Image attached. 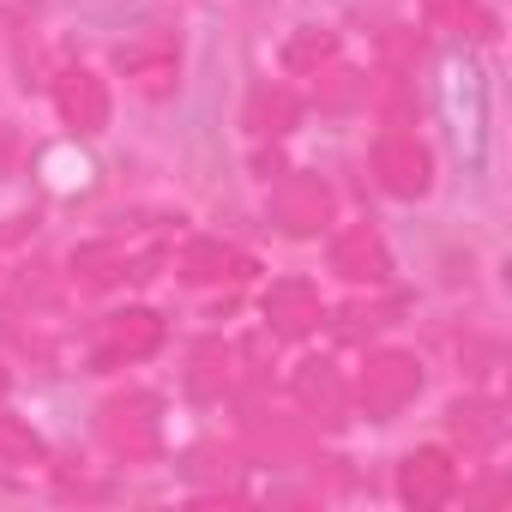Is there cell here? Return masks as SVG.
<instances>
[{
  "instance_id": "obj_7",
  "label": "cell",
  "mask_w": 512,
  "mask_h": 512,
  "mask_svg": "<svg viewBox=\"0 0 512 512\" xmlns=\"http://www.w3.org/2000/svg\"><path fill=\"white\" fill-rule=\"evenodd\" d=\"M272 223L284 229V235H320L326 223H332V187L320 181V175H290L278 193H272Z\"/></svg>"
},
{
  "instance_id": "obj_20",
  "label": "cell",
  "mask_w": 512,
  "mask_h": 512,
  "mask_svg": "<svg viewBox=\"0 0 512 512\" xmlns=\"http://www.w3.org/2000/svg\"><path fill=\"white\" fill-rule=\"evenodd\" d=\"M446 416H452V434L464 440V452H488L500 440V422H494L488 404H452Z\"/></svg>"
},
{
  "instance_id": "obj_10",
  "label": "cell",
  "mask_w": 512,
  "mask_h": 512,
  "mask_svg": "<svg viewBox=\"0 0 512 512\" xmlns=\"http://www.w3.org/2000/svg\"><path fill=\"white\" fill-rule=\"evenodd\" d=\"M55 109L73 133H103L109 127V85L91 67H67L55 79Z\"/></svg>"
},
{
  "instance_id": "obj_6",
  "label": "cell",
  "mask_w": 512,
  "mask_h": 512,
  "mask_svg": "<svg viewBox=\"0 0 512 512\" xmlns=\"http://www.w3.org/2000/svg\"><path fill=\"white\" fill-rule=\"evenodd\" d=\"M452 494H458V464H452V452H440V446H416V452L398 464V500H404V506H416V512H440Z\"/></svg>"
},
{
  "instance_id": "obj_23",
  "label": "cell",
  "mask_w": 512,
  "mask_h": 512,
  "mask_svg": "<svg viewBox=\"0 0 512 512\" xmlns=\"http://www.w3.org/2000/svg\"><path fill=\"white\" fill-rule=\"evenodd\" d=\"M0 392H7V368H0Z\"/></svg>"
},
{
  "instance_id": "obj_13",
  "label": "cell",
  "mask_w": 512,
  "mask_h": 512,
  "mask_svg": "<svg viewBox=\"0 0 512 512\" xmlns=\"http://www.w3.org/2000/svg\"><path fill=\"white\" fill-rule=\"evenodd\" d=\"M296 404L320 422V428H338L344 416H350V386H344V374L332 368V362H302L296 368Z\"/></svg>"
},
{
  "instance_id": "obj_12",
  "label": "cell",
  "mask_w": 512,
  "mask_h": 512,
  "mask_svg": "<svg viewBox=\"0 0 512 512\" xmlns=\"http://www.w3.org/2000/svg\"><path fill=\"white\" fill-rule=\"evenodd\" d=\"M332 272L350 278V284H386L392 260H386V241L368 229V223H344L332 235Z\"/></svg>"
},
{
  "instance_id": "obj_21",
  "label": "cell",
  "mask_w": 512,
  "mask_h": 512,
  "mask_svg": "<svg viewBox=\"0 0 512 512\" xmlns=\"http://www.w3.org/2000/svg\"><path fill=\"white\" fill-rule=\"evenodd\" d=\"M320 79H326V91H320L326 109H350V103H362V91H368V79H356V73H332V67H326Z\"/></svg>"
},
{
  "instance_id": "obj_11",
  "label": "cell",
  "mask_w": 512,
  "mask_h": 512,
  "mask_svg": "<svg viewBox=\"0 0 512 512\" xmlns=\"http://www.w3.org/2000/svg\"><path fill=\"white\" fill-rule=\"evenodd\" d=\"M260 308H266V326H272V338H308V332L326 320V308H320V290H314L308 278H284V284H272Z\"/></svg>"
},
{
  "instance_id": "obj_5",
  "label": "cell",
  "mask_w": 512,
  "mask_h": 512,
  "mask_svg": "<svg viewBox=\"0 0 512 512\" xmlns=\"http://www.w3.org/2000/svg\"><path fill=\"white\" fill-rule=\"evenodd\" d=\"M163 350V314L151 308H121L97 326V344H91V368H127V362H145Z\"/></svg>"
},
{
  "instance_id": "obj_4",
  "label": "cell",
  "mask_w": 512,
  "mask_h": 512,
  "mask_svg": "<svg viewBox=\"0 0 512 512\" xmlns=\"http://www.w3.org/2000/svg\"><path fill=\"white\" fill-rule=\"evenodd\" d=\"M368 163H374V181H380L392 199H422V193L434 187V157H428V145H422L416 133H404V127H386V133L374 139Z\"/></svg>"
},
{
  "instance_id": "obj_3",
  "label": "cell",
  "mask_w": 512,
  "mask_h": 512,
  "mask_svg": "<svg viewBox=\"0 0 512 512\" xmlns=\"http://www.w3.org/2000/svg\"><path fill=\"white\" fill-rule=\"evenodd\" d=\"M416 392H422V362H416V356H404V350H380V356L362 362L356 404H362L368 422H392V416H404V410L416 404Z\"/></svg>"
},
{
  "instance_id": "obj_17",
  "label": "cell",
  "mask_w": 512,
  "mask_h": 512,
  "mask_svg": "<svg viewBox=\"0 0 512 512\" xmlns=\"http://www.w3.org/2000/svg\"><path fill=\"white\" fill-rule=\"evenodd\" d=\"M43 464H49V452H43L37 428H25L19 416H0V476H31Z\"/></svg>"
},
{
  "instance_id": "obj_1",
  "label": "cell",
  "mask_w": 512,
  "mask_h": 512,
  "mask_svg": "<svg viewBox=\"0 0 512 512\" xmlns=\"http://www.w3.org/2000/svg\"><path fill=\"white\" fill-rule=\"evenodd\" d=\"M440 115H446V133H452L464 175H482L488 169V67L470 49L452 55L440 73Z\"/></svg>"
},
{
  "instance_id": "obj_14",
  "label": "cell",
  "mask_w": 512,
  "mask_h": 512,
  "mask_svg": "<svg viewBox=\"0 0 512 512\" xmlns=\"http://www.w3.org/2000/svg\"><path fill=\"white\" fill-rule=\"evenodd\" d=\"M247 272H253V260L241 247L217 241V235H199V241L181 247V278L187 284H241Z\"/></svg>"
},
{
  "instance_id": "obj_8",
  "label": "cell",
  "mask_w": 512,
  "mask_h": 512,
  "mask_svg": "<svg viewBox=\"0 0 512 512\" xmlns=\"http://www.w3.org/2000/svg\"><path fill=\"white\" fill-rule=\"evenodd\" d=\"M151 266H157V253H139L127 241H91L73 253V278L85 290H115L127 278H151Z\"/></svg>"
},
{
  "instance_id": "obj_9",
  "label": "cell",
  "mask_w": 512,
  "mask_h": 512,
  "mask_svg": "<svg viewBox=\"0 0 512 512\" xmlns=\"http://www.w3.org/2000/svg\"><path fill=\"white\" fill-rule=\"evenodd\" d=\"M121 73H127L145 97L175 91V73H181V49H175V37H163V31L133 37V43L121 49Z\"/></svg>"
},
{
  "instance_id": "obj_18",
  "label": "cell",
  "mask_w": 512,
  "mask_h": 512,
  "mask_svg": "<svg viewBox=\"0 0 512 512\" xmlns=\"http://www.w3.org/2000/svg\"><path fill=\"white\" fill-rule=\"evenodd\" d=\"M187 386H193L199 398H223V392L235 386V350H223V344H205V350L193 356V374H187Z\"/></svg>"
},
{
  "instance_id": "obj_19",
  "label": "cell",
  "mask_w": 512,
  "mask_h": 512,
  "mask_svg": "<svg viewBox=\"0 0 512 512\" xmlns=\"http://www.w3.org/2000/svg\"><path fill=\"white\" fill-rule=\"evenodd\" d=\"M428 19L440 31H458V37H488L494 31V13L482 0H428Z\"/></svg>"
},
{
  "instance_id": "obj_2",
  "label": "cell",
  "mask_w": 512,
  "mask_h": 512,
  "mask_svg": "<svg viewBox=\"0 0 512 512\" xmlns=\"http://www.w3.org/2000/svg\"><path fill=\"white\" fill-rule=\"evenodd\" d=\"M97 440H103L115 458H127V464L157 458V452H163V404H157L151 392H121V398H109L103 416H97Z\"/></svg>"
},
{
  "instance_id": "obj_15",
  "label": "cell",
  "mask_w": 512,
  "mask_h": 512,
  "mask_svg": "<svg viewBox=\"0 0 512 512\" xmlns=\"http://www.w3.org/2000/svg\"><path fill=\"white\" fill-rule=\"evenodd\" d=\"M296 115H302V103H296V91H290V85H260V91L247 97V127L260 133V139L290 133V127H296Z\"/></svg>"
},
{
  "instance_id": "obj_22",
  "label": "cell",
  "mask_w": 512,
  "mask_h": 512,
  "mask_svg": "<svg viewBox=\"0 0 512 512\" xmlns=\"http://www.w3.org/2000/svg\"><path fill=\"white\" fill-rule=\"evenodd\" d=\"M380 49H386V61H392V67H410V61L422 55V43H416V31H404V25H392V31L380 37Z\"/></svg>"
},
{
  "instance_id": "obj_16",
  "label": "cell",
  "mask_w": 512,
  "mask_h": 512,
  "mask_svg": "<svg viewBox=\"0 0 512 512\" xmlns=\"http://www.w3.org/2000/svg\"><path fill=\"white\" fill-rule=\"evenodd\" d=\"M332 61H338V37L320 31V25H308V31H296V37L284 43V73H290V79H320Z\"/></svg>"
}]
</instances>
